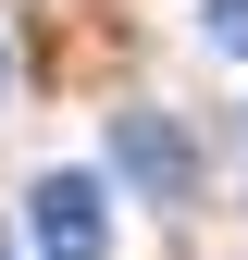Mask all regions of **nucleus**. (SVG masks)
<instances>
[{"mask_svg":"<svg viewBox=\"0 0 248 260\" xmlns=\"http://www.w3.org/2000/svg\"><path fill=\"white\" fill-rule=\"evenodd\" d=\"M38 248H50V260H100V248H112V211H100L87 174H50V186H38Z\"/></svg>","mask_w":248,"mask_h":260,"instance_id":"nucleus-1","label":"nucleus"},{"mask_svg":"<svg viewBox=\"0 0 248 260\" xmlns=\"http://www.w3.org/2000/svg\"><path fill=\"white\" fill-rule=\"evenodd\" d=\"M112 149H124V161H137V174H149V186H186V137H174V124H149V112H137V124H124V137H112Z\"/></svg>","mask_w":248,"mask_h":260,"instance_id":"nucleus-2","label":"nucleus"},{"mask_svg":"<svg viewBox=\"0 0 248 260\" xmlns=\"http://www.w3.org/2000/svg\"><path fill=\"white\" fill-rule=\"evenodd\" d=\"M211 38H224V50H248V0H211Z\"/></svg>","mask_w":248,"mask_h":260,"instance_id":"nucleus-3","label":"nucleus"}]
</instances>
